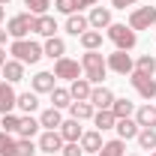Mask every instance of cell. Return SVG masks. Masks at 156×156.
<instances>
[{"label": "cell", "mask_w": 156, "mask_h": 156, "mask_svg": "<svg viewBox=\"0 0 156 156\" xmlns=\"http://www.w3.org/2000/svg\"><path fill=\"white\" fill-rule=\"evenodd\" d=\"M81 69H84V78H87L90 84H102V78L108 72V63H105V57H102L99 51H84Z\"/></svg>", "instance_id": "cell-1"}, {"label": "cell", "mask_w": 156, "mask_h": 156, "mask_svg": "<svg viewBox=\"0 0 156 156\" xmlns=\"http://www.w3.org/2000/svg\"><path fill=\"white\" fill-rule=\"evenodd\" d=\"M9 54L15 60H21L24 66H27V63L33 66V63H39V60L45 57V54H42V45H39V42H30V39H15V42L9 45Z\"/></svg>", "instance_id": "cell-2"}, {"label": "cell", "mask_w": 156, "mask_h": 156, "mask_svg": "<svg viewBox=\"0 0 156 156\" xmlns=\"http://www.w3.org/2000/svg\"><path fill=\"white\" fill-rule=\"evenodd\" d=\"M108 39L117 45V51H132L135 42H138V33L129 24H111V27H108Z\"/></svg>", "instance_id": "cell-3"}, {"label": "cell", "mask_w": 156, "mask_h": 156, "mask_svg": "<svg viewBox=\"0 0 156 156\" xmlns=\"http://www.w3.org/2000/svg\"><path fill=\"white\" fill-rule=\"evenodd\" d=\"M36 30V15H30V12H18V15H12L9 24H6V33L12 39H24L27 33H33Z\"/></svg>", "instance_id": "cell-4"}, {"label": "cell", "mask_w": 156, "mask_h": 156, "mask_svg": "<svg viewBox=\"0 0 156 156\" xmlns=\"http://www.w3.org/2000/svg\"><path fill=\"white\" fill-rule=\"evenodd\" d=\"M156 24V6H138L129 15V27L132 30H150Z\"/></svg>", "instance_id": "cell-5"}, {"label": "cell", "mask_w": 156, "mask_h": 156, "mask_svg": "<svg viewBox=\"0 0 156 156\" xmlns=\"http://www.w3.org/2000/svg\"><path fill=\"white\" fill-rule=\"evenodd\" d=\"M105 63H108V69L117 72V75H132V72H135V60L129 57L126 51H114V54H108Z\"/></svg>", "instance_id": "cell-6"}, {"label": "cell", "mask_w": 156, "mask_h": 156, "mask_svg": "<svg viewBox=\"0 0 156 156\" xmlns=\"http://www.w3.org/2000/svg\"><path fill=\"white\" fill-rule=\"evenodd\" d=\"M81 63L78 60H69V57H60L54 60V78H66V81H75V78H81Z\"/></svg>", "instance_id": "cell-7"}, {"label": "cell", "mask_w": 156, "mask_h": 156, "mask_svg": "<svg viewBox=\"0 0 156 156\" xmlns=\"http://www.w3.org/2000/svg\"><path fill=\"white\" fill-rule=\"evenodd\" d=\"M129 84L138 90V96H144V99H156V81H153V75L132 72V75H129Z\"/></svg>", "instance_id": "cell-8"}, {"label": "cell", "mask_w": 156, "mask_h": 156, "mask_svg": "<svg viewBox=\"0 0 156 156\" xmlns=\"http://www.w3.org/2000/svg\"><path fill=\"white\" fill-rule=\"evenodd\" d=\"M63 144H66V141H63V135H60L57 129H45V132H42V135H39V150H42V153H57V150H63Z\"/></svg>", "instance_id": "cell-9"}, {"label": "cell", "mask_w": 156, "mask_h": 156, "mask_svg": "<svg viewBox=\"0 0 156 156\" xmlns=\"http://www.w3.org/2000/svg\"><path fill=\"white\" fill-rule=\"evenodd\" d=\"M87 21H90V30H99L102 33V27L108 30L114 21H111V9H105V6H93L90 9V15H87Z\"/></svg>", "instance_id": "cell-10"}, {"label": "cell", "mask_w": 156, "mask_h": 156, "mask_svg": "<svg viewBox=\"0 0 156 156\" xmlns=\"http://www.w3.org/2000/svg\"><path fill=\"white\" fill-rule=\"evenodd\" d=\"M18 105V93L12 90L9 81H0V114H12Z\"/></svg>", "instance_id": "cell-11"}, {"label": "cell", "mask_w": 156, "mask_h": 156, "mask_svg": "<svg viewBox=\"0 0 156 156\" xmlns=\"http://www.w3.org/2000/svg\"><path fill=\"white\" fill-rule=\"evenodd\" d=\"M78 144H81V150H84V153L96 156L99 150H102V144H105V141H102V135H99V129H90V132H84V135H81Z\"/></svg>", "instance_id": "cell-12"}, {"label": "cell", "mask_w": 156, "mask_h": 156, "mask_svg": "<svg viewBox=\"0 0 156 156\" xmlns=\"http://www.w3.org/2000/svg\"><path fill=\"white\" fill-rule=\"evenodd\" d=\"M117 138L120 141H132V138H138V132H141V126H138L132 117H123V120H117Z\"/></svg>", "instance_id": "cell-13"}, {"label": "cell", "mask_w": 156, "mask_h": 156, "mask_svg": "<svg viewBox=\"0 0 156 156\" xmlns=\"http://www.w3.org/2000/svg\"><path fill=\"white\" fill-rule=\"evenodd\" d=\"M69 93L75 102H90V93H93V84L87 81V78H75L72 84H69Z\"/></svg>", "instance_id": "cell-14"}, {"label": "cell", "mask_w": 156, "mask_h": 156, "mask_svg": "<svg viewBox=\"0 0 156 156\" xmlns=\"http://www.w3.org/2000/svg\"><path fill=\"white\" fill-rule=\"evenodd\" d=\"M57 132L63 135V141H81V135H84V129H81V120H75V117L63 120Z\"/></svg>", "instance_id": "cell-15"}, {"label": "cell", "mask_w": 156, "mask_h": 156, "mask_svg": "<svg viewBox=\"0 0 156 156\" xmlns=\"http://www.w3.org/2000/svg\"><path fill=\"white\" fill-rule=\"evenodd\" d=\"M90 105L102 111V108H111L114 105V93L108 90V87H93V93H90Z\"/></svg>", "instance_id": "cell-16"}, {"label": "cell", "mask_w": 156, "mask_h": 156, "mask_svg": "<svg viewBox=\"0 0 156 156\" xmlns=\"http://www.w3.org/2000/svg\"><path fill=\"white\" fill-rule=\"evenodd\" d=\"M135 123L141 129H156V105H141V108H135Z\"/></svg>", "instance_id": "cell-17"}, {"label": "cell", "mask_w": 156, "mask_h": 156, "mask_svg": "<svg viewBox=\"0 0 156 156\" xmlns=\"http://www.w3.org/2000/svg\"><path fill=\"white\" fill-rule=\"evenodd\" d=\"M0 69H3V78H6L9 84H15V81H21V78H24V63H21V60H15V57L6 60Z\"/></svg>", "instance_id": "cell-18"}, {"label": "cell", "mask_w": 156, "mask_h": 156, "mask_svg": "<svg viewBox=\"0 0 156 156\" xmlns=\"http://www.w3.org/2000/svg\"><path fill=\"white\" fill-rule=\"evenodd\" d=\"M42 54H45V57H51V60H60L63 54H66V42H63L60 36H51L45 45H42Z\"/></svg>", "instance_id": "cell-19"}, {"label": "cell", "mask_w": 156, "mask_h": 156, "mask_svg": "<svg viewBox=\"0 0 156 156\" xmlns=\"http://www.w3.org/2000/svg\"><path fill=\"white\" fill-rule=\"evenodd\" d=\"M54 90V72H36L33 75V93H51Z\"/></svg>", "instance_id": "cell-20"}, {"label": "cell", "mask_w": 156, "mask_h": 156, "mask_svg": "<svg viewBox=\"0 0 156 156\" xmlns=\"http://www.w3.org/2000/svg\"><path fill=\"white\" fill-rule=\"evenodd\" d=\"M93 123H96L99 132H105V129H114V126H117V117H114V111H111V108H102V111H96V114H93Z\"/></svg>", "instance_id": "cell-21"}, {"label": "cell", "mask_w": 156, "mask_h": 156, "mask_svg": "<svg viewBox=\"0 0 156 156\" xmlns=\"http://www.w3.org/2000/svg\"><path fill=\"white\" fill-rule=\"evenodd\" d=\"M39 126H42V123H39L36 117L27 114V117H21V120H18V132H15V135H18V138H33L39 132Z\"/></svg>", "instance_id": "cell-22"}, {"label": "cell", "mask_w": 156, "mask_h": 156, "mask_svg": "<svg viewBox=\"0 0 156 156\" xmlns=\"http://www.w3.org/2000/svg\"><path fill=\"white\" fill-rule=\"evenodd\" d=\"M33 33H42L45 39H51L57 33V21L51 18V15H36V30Z\"/></svg>", "instance_id": "cell-23"}, {"label": "cell", "mask_w": 156, "mask_h": 156, "mask_svg": "<svg viewBox=\"0 0 156 156\" xmlns=\"http://www.w3.org/2000/svg\"><path fill=\"white\" fill-rule=\"evenodd\" d=\"M84 30H90V21L84 18V15H69V18H66V33H72V36H81Z\"/></svg>", "instance_id": "cell-24"}, {"label": "cell", "mask_w": 156, "mask_h": 156, "mask_svg": "<svg viewBox=\"0 0 156 156\" xmlns=\"http://www.w3.org/2000/svg\"><path fill=\"white\" fill-rule=\"evenodd\" d=\"M48 96H51V108H69L72 105V93L66 87H54Z\"/></svg>", "instance_id": "cell-25"}, {"label": "cell", "mask_w": 156, "mask_h": 156, "mask_svg": "<svg viewBox=\"0 0 156 156\" xmlns=\"http://www.w3.org/2000/svg\"><path fill=\"white\" fill-rule=\"evenodd\" d=\"M15 108H21L24 114H33V111L39 108V93H33V90L21 93V96H18V105H15Z\"/></svg>", "instance_id": "cell-26"}, {"label": "cell", "mask_w": 156, "mask_h": 156, "mask_svg": "<svg viewBox=\"0 0 156 156\" xmlns=\"http://www.w3.org/2000/svg\"><path fill=\"white\" fill-rule=\"evenodd\" d=\"M96 156H126V141L111 138V141H105V144H102V150H99Z\"/></svg>", "instance_id": "cell-27"}, {"label": "cell", "mask_w": 156, "mask_h": 156, "mask_svg": "<svg viewBox=\"0 0 156 156\" xmlns=\"http://www.w3.org/2000/svg\"><path fill=\"white\" fill-rule=\"evenodd\" d=\"M69 114L75 117V120H90V117L96 114V108H93L90 102H72V105H69Z\"/></svg>", "instance_id": "cell-28"}, {"label": "cell", "mask_w": 156, "mask_h": 156, "mask_svg": "<svg viewBox=\"0 0 156 156\" xmlns=\"http://www.w3.org/2000/svg\"><path fill=\"white\" fill-rule=\"evenodd\" d=\"M39 123H42L45 129H60V123H63L60 108H48V111H42V114H39Z\"/></svg>", "instance_id": "cell-29"}, {"label": "cell", "mask_w": 156, "mask_h": 156, "mask_svg": "<svg viewBox=\"0 0 156 156\" xmlns=\"http://www.w3.org/2000/svg\"><path fill=\"white\" fill-rule=\"evenodd\" d=\"M81 45H84V51H96L99 45H102V33H99V30H84V33H81Z\"/></svg>", "instance_id": "cell-30"}, {"label": "cell", "mask_w": 156, "mask_h": 156, "mask_svg": "<svg viewBox=\"0 0 156 156\" xmlns=\"http://www.w3.org/2000/svg\"><path fill=\"white\" fill-rule=\"evenodd\" d=\"M111 111H114V117H117V120H123V117H132V114H135V105H132L129 99H114Z\"/></svg>", "instance_id": "cell-31"}, {"label": "cell", "mask_w": 156, "mask_h": 156, "mask_svg": "<svg viewBox=\"0 0 156 156\" xmlns=\"http://www.w3.org/2000/svg\"><path fill=\"white\" fill-rule=\"evenodd\" d=\"M135 72H144V75H156V57L153 54H141L135 60Z\"/></svg>", "instance_id": "cell-32"}, {"label": "cell", "mask_w": 156, "mask_h": 156, "mask_svg": "<svg viewBox=\"0 0 156 156\" xmlns=\"http://www.w3.org/2000/svg\"><path fill=\"white\" fill-rule=\"evenodd\" d=\"M135 141L141 150H156V129H141Z\"/></svg>", "instance_id": "cell-33"}, {"label": "cell", "mask_w": 156, "mask_h": 156, "mask_svg": "<svg viewBox=\"0 0 156 156\" xmlns=\"http://www.w3.org/2000/svg\"><path fill=\"white\" fill-rule=\"evenodd\" d=\"M15 141H18L15 135L0 129V156H15Z\"/></svg>", "instance_id": "cell-34"}, {"label": "cell", "mask_w": 156, "mask_h": 156, "mask_svg": "<svg viewBox=\"0 0 156 156\" xmlns=\"http://www.w3.org/2000/svg\"><path fill=\"white\" fill-rule=\"evenodd\" d=\"M33 153H36L33 138H18L15 141V156H33Z\"/></svg>", "instance_id": "cell-35"}, {"label": "cell", "mask_w": 156, "mask_h": 156, "mask_svg": "<svg viewBox=\"0 0 156 156\" xmlns=\"http://www.w3.org/2000/svg\"><path fill=\"white\" fill-rule=\"evenodd\" d=\"M18 120H21V117H15V114H3V120H0V126H3V132H9V135H15V132H18Z\"/></svg>", "instance_id": "cell-36"}, {"label": "cell", "mask_w": 156, "mask_h": 156, "mask_svg": "<svg viewBox=\"0 0 156 156\" xmlns=\"http://www.w3.org/2000/svg\"><path fill=\"white\" fill-rule=\"evenodd\" d=\"M24 6L30 9V15H45L48 12V0H24Z\"/></svg>", "instance_id": "cell-37"}, {"label": "cell", "mask_w": 156, "mask_h": 156, "mask_svg": "<svg viewBox=\"0 0 156 156\" xmlns=\"http://www.w3.org/2000/svg\"><path fill=\"white\" fill-rule=\"evenodd\" d=\"M54 9H57V12H63V15H75L78 3H75V0H54Z\"/></svg>", "instance_id": "cell-38"}, {"label": "cell", "mask_w": 156, "mask_h": 156, "mask_svg": "<svg viewBox=\"0 0 156 156\" xmlns=\"http://www.w3.org/2000/svg\"><path fill=\"white\" fill-rule=\"evenodd\" d=\"M60 153H63V156H84V150H81V144H78V141H66Z\"/></svg>", "instance_id": "cell-39"}, {"label": "cell", "mask_w": 156, "mask_h": 156, "mask_svg": "<svg viewBox=\"0 0 156 156\" xmlns=\"http://www.w3.org/2000/svg\"><path fill=\"white\" fill-rule=\"evenodd\" d=\"M138 0H111V6L114 9H126V6H135Z\"/></svg>", "instance_id": "cell-40"}, {"label": "cell", "mask_w": 156, "mask_h": 156, "mask_svg": "<svg viewBox=\"0 0 156 156\" xmlns=\"http://www.w3.org/2000/svg\"><path fill=\"white\" fill-rule=\"evenodd\" d=\"M75 3H78V9H84V6H96L99 0H75Z\"/></svg>", "instance_id": "cell-41"}, {"label": "cell", "mask_w": 156, "mask_h": 156, "mask_svg": "<svg viewBox=\"0 0 156 156\" xmlns=\"http://www.w3.org/2000/svg\"><path fill=\"white\" fill-rule=\"evenodd\" d=\"M6 63V51H3V45H0V66Z\"/></svg>", "instance_id": "cell-42"}, {"label": "cell", "mask_w": 156, "mask_h": 156, "mask_svg": "<svg viewBox=\"0 0 156 156\" xmlns=\"http://www.w3.org/2000/svg\"><path fill=\"white\" fill-rule=\"evenodd\" d=\"M3 42H6V30L0 27V45H3Z\"/></svg>", "instance_id": "cell-43"}, {"label": "cell", "mask_w": 156, "mask_h": 156, "mask_svg": "<svg viewBox=\"0 0 156 156\" xmlns=\"http://www.w3.org/2000/svg\"><path fill=\"white\" fill-rule=\"evenodd\" d=\"M3 15H6V9H3V3H0V21H3Z\"/></svg>", "instance_id": "cell-44"}, {"label": "cell", "mask_w": 156, "mask_h": 156, "mask_svg": "<svg viewBox=\"0 0 156 156\" xmlns=\"http://www.w3.org/2000/svg\"><path fill=\"white\" fill-rule=\"evenodd\" d=\"M0 3H9V0H0Z\"/></svg>", "instance_id": "cell-45"}, {"label": "cell", "mask_w": 156, "mask_h": 156, "mask_svg": "<svg viewBox=\"0 0 156 156\" xmlns=\"http://www.w3.org/2000/svg\"><path fill=\"white\" fill-rule=\"evenodd\" d=\"M129 156H138V153H129Z\"/></svg>", "instance_id": "cell-46"}, {"label": "cell", "mask_w": 156, "mask_h": 156, "mask_svg": "<svg viewBox=\"0 0 156 156\" xmlns=\"http://www.w3.org/2000/svg\"><path fill=\"white\" fill-rule=\"evenodd\" d=\"M150 156H156V153H150Z\"/></svg>", "instance_id": "cell-47"}, {"label": "cell", "mask_w": 156, "mask_h": 156, "mask_svg": "<svg viewBox=\"0 0 156 156\" xmlns=\"http://www.w3.org/2000/svg\"><path fill=\"white\" fill-rule=\"evenodd\" d=\"M87 156H90V153H87Z\"/></svg>", "instance_id": "cell-48"}]
</instances>
